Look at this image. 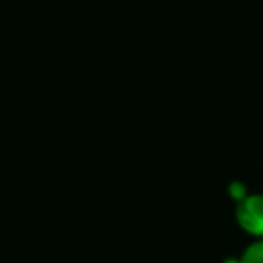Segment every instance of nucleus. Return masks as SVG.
I'll list each match as a JSON object with an SVG mask.
<instances>
[{
	"label": "nucleus",
	"mask_w": 263,
	"mask_h": 263,
	"mask_svg": "<svg viewBox=\"0 0 263 263\" xmlns=\"http://www.w3.org/2000/svg\"><path fill=\"white\" fill-rule=\"evenodd\" d=\"M240 263H263V238H253L238 255Z\"/></svg>",
	"instance_id": "f03ea898"
},
{
	"label": "nucleus",
	"mask_w": 263,
	"mask_h": 263,
	"mask_svg": "<svg viewBox=\"0 0 263 263\" xmlns=\"http://www.w3.org/2000/svg\"><path fill=\"white\" fill-rule=\"evenodd\" d=\"M226 193H228V197H230L234 203H238V201H242L251 191H249V187H247L242 181H230L228 187H226Z\"/></svg>",
	"instance_id": "7ed1b4c3"
},
{
	"label": "nucleus",
	"mask_w": 263,
	"mask_h": 263,
	"mask_svg": "<svg viewBox=\"0 0 263 263\" xmlns=\"http://www.w3.org/2000/svg\"><path fill=\"white\" fill-rule=\"evenodd\" d=\"M234 220L238 228L251 238H263V193H249L234 203Z\"/></svg>",
	"instance_id": "f257e3e1"
},
{
	"label": "nucleus",
	"mask_w": 263,
	"mask_h": 263,
	"mask_svg": "<svg viewBox=\"0 0 263 263\" xmlns=\"http://www.w3.org/2000/svg\"><path fill=\"white\" fill-rule=\"evenodd\" d=\"M222 263H240V261H238V257H226V259H222Z\"/></svg>",
	"instance_id": "20e7f679"
}]
</instances>
